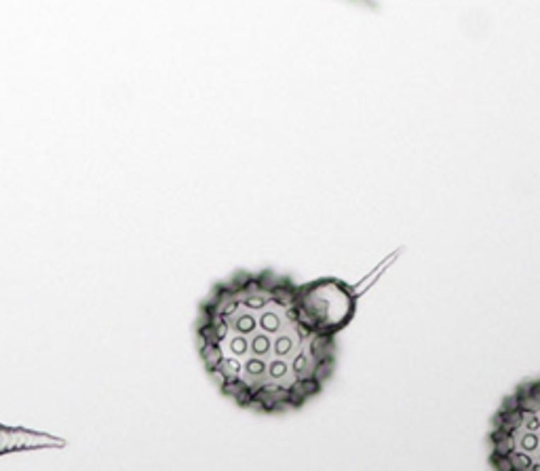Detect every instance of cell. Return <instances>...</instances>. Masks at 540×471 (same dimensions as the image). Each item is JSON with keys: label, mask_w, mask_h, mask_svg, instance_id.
Masks as SVG:
<instances>
[{"label": "cell", "mask_w": 540, "mask_h": 471, "mask_svg": "<svg viewBox=\"0 0 540 471\" xmlns=\"http://www.w3.org/2000/svg\"><path fill=\"white\" fill-rule=\"evenodd\" d=\"M336 338L310 311L304 284L272 269L216 284L196 319L207 374L222 395L258 414L312 402L334 376Z\"/></svg>", "instance_id": "obj_1"}, {"label": "cell", "mask_w": 540, "mask_h": 471, "mask_svg": "<svg viewBox=\"0 0 540 471\" xmlns=\"http://www.w3.org/2000/svg\"><path fill=\"white\" fill-rule=\"evenodd\" d=\"M488 461L500 471H540V376L500 402L490 423Z\"/></svg>", "instance_id": "obj_2"}]
</instances>
